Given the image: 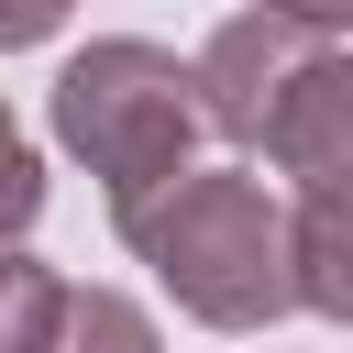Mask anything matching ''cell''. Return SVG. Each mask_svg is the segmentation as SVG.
Here are the masks:
<instances>
[{
	"mask_svg": "<svg viewBox=\"0 0 353 353\" xmlns=\"http://www.w3.org/2000/svg\"><path fill=\"white\" fill-rule=\"evenodd\" d=\"M287 298L320 309V320H353V221H342V188L287 210Z\"/></svg>",
	"mask_w": 353,
	"mask_h": 353,
	"instance_id": "5b68a950",
	"label": "cell"
},
{
	"mask_svg": "<svg viewBox=\"0 0 353 353\" xmlns=\"http://www.w3.org/2000/svg\"><path fill=\"white\" fill-rule=\"evenodd\" d=\"M44 353H165V331H154L143 298H121V287H66Z\"/></svg>",
	"mask_w": 353,
	"mask_h": 353,
	"instance_id": "8992f818",
	"label": "cell"
},
{
	"mask_svg": "<svg viewBox=\"0 0 353 353\" xmlns=\"http://www.w3.org/2000/svg\"><path fill=\"white\" fill-rule=\"evenodd\" d=\"M121 243L210 331H265V320L298 309L287 298V199L265 176H243V165H188L176 188H154L121 221Z\"/></svg>",
	"mask_w": 353,
	"mask_h": 353,
	"instance_id": "6da1fadb",
	"label": "cell"
},
{
	"mask_svg": "<svg viewBox=\"0 0 353 353\" xmlns=\"http://www.w3.org/2000/svg\"><path fill=\"white\" fill-rule=\"evenodd\" d=\"M254 143L298 176V199H331V188L353 176V44H320V55L276 88V110H265Z\"/></svg>",
	"mask_w": 353,
	"mask_h": 353,
	"instance_id": "277c9868",
	"label": "cell"
},
{
	"mask_svg": "<svg viewBox=\"0 0 353 353\" xmlns=\"http://www.w3.org/2000/svg\"><path fill=\"white\" fill-rule=\"evenodd\" d=\"M55 309H66V276L44 254H0V353H44L55 342Z\"/></svg>",
	"mask_w": 353,
	"mask_h": 353,
	"instance_id": "52a82bcc",
	"label": "cell"
},
{
	"mask_svg": "<svg viewBox=\"0 0 353 353\" xmlns=\"http://www.w3.org/2000/svg\"><path fill=\"white\" fill-rule=\"evenodd\" d=\"M44 33H55V11H44V0H33V11H0V44H44Z\"/></svg>",
	"mask_w": 353,
	"mask_h": 353,
	"instance_id": "9c48e42d",
	"label": "cell"
},
{
	"mask_svg": "<svg viewBox=\"0 0 353 353\" xmlns=\"http://www.w3.org/2000/svg\"><path fill=\"white\" fill-rule=\"evenodd\" d=\"M55 143L99 176L110 221H132L154 188H176L199 165V99L188 66L143 33H99L55 66Z\"/></svg>",
	"mask_w": 353,
	"mask_h": 353,
	"instance_id": "7a4b0ae2",
	"label": "cell"
},
{
	"mask_svg": "<svg viewBox=\"0 0 353 353\" xmlns=\"http://www.w3.org/2000/svg\"><path fill=\"white\" fill-rule=\"evenodd\" d=\"M320 44H342V22H309V11H232V22L199 44V66H188L199 132L254 143V132H265V110H276V88H287Z\"/></svg>",
	"mask_w": 353,
	"mask_h": 353,
	"instance_id": "3957f363",
	"label": "cell"
},
{
	"mask_svg": "<svg viewBox=\"0 0 353 353\" xmlns=\"http://www.w3.org/2000/svg\"><path fill=\"white\" fill-rule=\"evenodd\" d=\"M33 210H44V154H33V132L0 110V254L33 232Z\"/></svg>",
	"mask_w": 353,
	"mask_h": 353,
	"instance_id": "ba28073f",
	"label": "cell"
}]
</instances>
